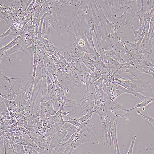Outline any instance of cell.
Segmentation results:
<instances>
[{"mask_svg": "<svg viewBox=\"0 0 154 154\" xmlns=\"http://www.w3.org/2000/svg\"><path fill=\"white\" fill-rule=\"evenodd\" d=\"M93 6L96 9L95 13L93 9V6L91 5L92 12L94 17L95 27H97L99 23L103 25H106L107 23L109 21L103 13L101 5L99 4H97L96 1H92Z\"/></svg>", "mask_w": 154, "mask_h": 154, "instance_id": "obj_9", "label": "cell"}, {"mask_svg": "<svg viewBox=\"0 0 154 154\" xmlns=\"http://www.w3.org/2000/svg\"><path fill=\"white\" fill-rule=\"evenodd\" d=\"M109 57L119 62L123 60L120 55V51H114L113 50H109Z\"/></svg>", "mask_w": 154, "mask_h": 154, "instance_id": "obj_29", "label": "cell"}, {"mask_svg": "<svg viewBox=\"0 0 154 154\" xmlns=\"http://www.w3.org/2000/svg\"><path fill=\"white\" fill-rule=\"evenodd\" d=\"M36 50V47L34 45H32V46L29 47L27 49V50L30 54L32 60H34V54Z\"/></svg>", "mask_w": 154, "mask_h": 154, "instance_id": "obj_46", "label": "cell"}, {"mask_svg": "<svg viewBox=\"0 0 154 154\" xmlns=\"http://www.w3.org/2000/svg\"><path fill=\"white\" fill-rule=\"evenodd\" d=\"M154 1H153V3L151 5L150 7H148L147 10L150 11L152 9L154 8Z\"/></svg>", "mask_w": 154, "mask_h": 154, "instance_id": "obj_54", "label": "cell"}, {"mask_svg": "<svg viewBox=\"0 0 154 154\" xmlns=\"http://www.w3.org/2000/svg\"><path fill=\"white\" fill-rule=\"evenodd\" d=\"M43 77L41 67L40 65L37 64L34 82V87L37 86L38 83L40 81L41 79L43 78Z\"/></svg>", "mask_w": 154, "mask_h": 154, "instance_id": "obj_22", "label": "cell"}, {"mask_svg": "<svg viewBox=\"0 0 154 154\" xmlns=\"http://www.w3.org/2000/svg\"><path fill=\"white\" fill-rule=\"evenodd\" d=\"M86 16L89 29L91 31H93L95 29V24L94 17L90 3L88 5L86 12Z\"/></svg>", "mask_w": 154, "mask_h": 154, "instance_id": "obj_15", "label": "cell"}, {"mask_svg": "<svg viewBox=\"0 0 154 154\" xmlns=\"http://www.w3.org/2000/svg\"><path fill=\"white\" fill-rule=\"evenodd\" d=\"M106 106L108 108L118 119L129 116L131 113L134 112V110L125 112V110L127 109L119 104L115 100L113 101H111Z\"/></svg>", "mask_w": 154, "mask_h": 154, "instance_id": "obj_10", "label": "cell"}, {"mask_svg": "<svg viewBox=\"0 0 154 154\" xmlns=\"http://www.w3.org/2000/svg\"><path fill=\"white\" fill-rule=\"evenodd\" d=\"M128 66V68L125 69V72L131 74L134 78H137V76L141 74L142 73L150 74L149 72L143 69L139 65L135 64L132 62Z\"/></svg>", "mask_w": 154, "mask_h": 154, "instance_id": "obj_13", "label": "cell"}, {"mask_svg": "<svg viewBox=\"0 0 154 154\" xmlns=\"http://www.w3.org/2000/svg\"><path fill=\"white\" fill-rule=\"evenodd\" d=\"M12 6V8L15 9V1H8Z\"/></svg>", "mask_w": 154, "mask_h": 154, "instance_id": "obj_53", "label": "cell"}, {"mask_svg": "<svg viewBox=\"0 0 154 154\" xmlns=\"http://www.w3.org/2000/svg\"><path fill=\"white\" fill-rule=\"evenodd\" d=\"M27 26V30H28V32L29 34V36H31L35 30V26L34 25L31 26H29L28 25Z\"/></svg>", "mask_w": 154, "mask_h": 154, "instance_id": "obj_49", "label": "cell"}, {"mask_svg": "<svg viewBox=\"0 0 154 154\" xmlns=\"http://www.w3.org/2000/svg\"><path fill=\"white\" fill-rule=\"evenodd\" d=\"M103 10L107 13L110 20L112 22L116 16H121V10L116 0H107L102 6Z\"/></svg>", "mask_w": 154, "mask_h": 154, "instance_id": "obj_7", "label": "cell"}, {"mask_svg": "<svg viewBox=\"0 0 154 154\" xmlns=\"http://www.w3.org/2000/svg\"><path fill=\"white\" fill-rule=\"evenodd\" d=\"M92 116L90 113L87 114L79 118L74 119L81 124L85 123L89 119L90 116Z\"/></svg>", "mask_w": 154, "mask_h": 154, "instance_id": "obj_37", "label": "cell"}, {"mask_svg": "<svg viewBox=\"0 0 154 154\" xmlns=\"http://www.w3.org/2000/svg\"><path fill=\"white\" fill-rule=\"evenodd\" d=\"M84 33L90 45L94 50H96V49L94 45V41H93V40L92 36L91 30L89 29V28L88 29L84 31Z\"/></svg>", "mask_w": 154, "mask_h": 154, "instance_id": "obj_28", "label": "cell"}, {"mask_svg": "<svg viewBox=\"0 0 154 154\" xmlns=\"http://www.w3.org/2000/svg\"><path fill=\"white\" fill-rule=\"evenodd\" d=\"M22 49L21 46L19 44H18L12 48L5 52L0 53L1 55V59H4L7 57H9L10 55L13 53L19 51H21Z\"/></svg>", "mask_w": 154, "mask_h": 154, "instance_id": "obj_16", "label": "cell"}, {"mask_svg": "<svg viewBox=\"0 0 154 154\" xmlns=\"http://www.w3.org/2000/svg\"><path fill=\"white\" fill-rule=\"evenodd\" d=\"M93 72L92 71L88 74L86 75V79L85 80H83V82L84 84H85L86 86V90H88L89 85L90 84V82L92 79V74Z\"/></svg>", "mask_w": 154, "mask_h": 154, "instance_id": "obj_36", "label": "cell"}, {"mask_svg": "<svg viewBox=\"0 0 154 154\" xmlns=\"http://www.w3.org/2000/svg\"><path fill=\"white\" fill-rule=\"evenodd\" d=\"M17 30H16L15 27L14 25H11L9 30L6 32L4 33L2 35L0 36L1 39L3 38L6 37V38H8L11 36H18L19 33H18Z\"/></svg>", "mask_w": 154, "mask_h": 154, "instance_id": "obj_20", "label": "cell"}, {"mask_svg": "<svg viewBox=\"0 0 154 154\" xmlns=\"http://www.w3.org/2000/svg\"><path fill=\"white\" fill-rule=\"evenodd\" d=\"M78 128L71 125L67 130V134L65 138L61 142V145L67 142L72 135L78 130Z\"/></svg>", "mask_w": 154, "mask_h": 154, "instance_id": "obj_19", "label": "cell"}, {"mask_svg": "<svg viewBox=\"0 0 154 154\" xmlns=\"http://www.w3.org/2000/svg\"><path fill=\"white\" fill-rule=\"evenodd\" d=\"M119 119L114 120L109 119L108 122V130L111 137V140L113 146H114L115 152L117 154H120L118 145L117 127L118 121Z\"/></svg>", "mask_w": 154, "mask_h": 154, "instance_id": "obj_12", "label": "cell"}, {"mask_svg": "<svg viewBox=\"0 0 154 154\" xmlns=\"http://www.w3.org/2000/svg\"><path fill=\"white\" fill-rule=\"evenodd\" d=\"M145 27L144 24H143L142 26H140L139 29L136 31H135L134 29L132 30V32L134 34L135 36V43L138 42L140 39L141 33L143 29Z\"/></svg>", "mask_w": 154, "mask_h": 154, "instance_id": "obj_33", "label": "cell"}, {"mask_svg": "<svg viewBox=\"0 0 154 154\" xmlns=\"http://www.w3.org/2000/svg\"><path fill=\"white\" fill-rule=\"evenodd\" d=\"M62 109L60 108L55 115L52 116L51 118H49V121L52 125L58 123H64L62 114Z\"/></svg>", "mask_w": 154, "mask_h": 154, "instance_id": "obj_18", "label": "cell"}, {"mask_svg": "<svg viewBox=\"0 0 154 154\" xmlns=\"http://www.w3.org/2000/svg\"><path fill=\"white\" fill-rule=\"evenodd\" d=\"M122 15L120 16V17L116 16V17L114 19L112 23L114 24L116 27L120 29V27L122 25Z\"/></svg>", "mask_w": 154, "mask_h": 154, "instance_id": "obj_34", "label": "cell"}, {"mask_svg": "<svg viewBox=\"0 0 154 154\" xmlns=\"http://www.w3.org/2000/svg\"><path fill=\"white\" fill-rule=\"evenodd\" d=\"M21 38V36H18L7 46L1 48L0 49V53L6 51L18 44V43L19 39Z\"/></svg>", "mask_w": 154, "mask_h": 154, "instance_id": "obj_26", "label": "cell"}, {"mask_svg": "<svg viewBox=\"0 0 154 154\" xmlns=\"http://www.w3.org/2000/svg\"><path fill=\"white\" fill-rule=\"evenodd\" d=\"M0 18H1V20H3L6 22L9 26H10L13 19L12 15L6 12L1 10L0 11Z\"/></svg>", "mask_w": 154, "mask_h": 154, "instance_id": "obj_27", "label": "cell"}, {"mask_svg": "<svg viewBox=\"0 0 154 154\" xmlns=\"http://www.w3.org/2000/svg\"><path fill=\"white\" fill-rule=\"evenodd\" d=\"M146 34V31L145 27H144V29H143V30L142 31V32L141 33V37L140 38V39L139 40V41L140 42H141V41H142L143 38H144Z\"/></svg>", "mask_w": 154, "mask_h": 154, "instance_id": "obj_51", "label": "cell"}, {"mask_svg": "<svg viewBox=\"0 0 154 154\" xmlns=\"http://www.w3.org/2000/svg\"><path fill=\"white\" fill-rule=\"evenodd\" d=\"M14 136L15 137H20L18 131H15L13 132Z\"/></svg>", "mask_w": 154, "mask_h": 154, "instance_id": "obj_55", "label": "cell"}, {"mask_svg": "<svg viewBox=\"0 0 154 154\" xmlns=\"http://www.w3.org/2000/svg\"><path fill=\"white\" fill-rule=\"evenodd\" d=\"M103 78H100L95 82L94 83L100 88L102 89L103 87Z\"/></svg>", "mask_w": 154, "mask_h": 154, "instance_id": "obj_48", "label": "cell"}, {"mask_svg": "<svg viewBox=\"0 0 154 154\" xmlns=\"http://www.w3.org/2000/svg\"><path fill=\"white\" fill-rule=\"evenodd\" d=\"M154 101V98L147 97L145 100L141 101V103L137 104L135 107L130 109H126L125 110V112H127L132 111V110H135L137 108H141L142 109L143 111H144L145 109V107Z\"/></svg>", "mask_w": 154, "mask_h": 154, "instance_id": "obj_17", "label": "cell"}, {"mask_svg": "<svg viewBox=\"0 0 154 154\" xmlns=\"http://www.w3.org/2000/svg\"><path fill=\"white\" fill-rule=\"evenodd\" d=\"M100 52V56L102 59L108 60L109 58V50H102Z\"/></svg>", "mask_w": 154, "mask_h": 154, "instance_id": "obj_40", "label": "cell"}, {"mask_svg": "<svg viewBox=\"0 0 154 154\" xmlns=\"http://www.w3.org/2000/svg\"><path fill=\"white\" fill-rule=\"evenodd\" d=\"M1 70H4L7 67L12 65V63L11 62L10 57H7L4 59H1Z\"/></svg>", "mask_w": 154, "mask_h": 154, "instance_id": "obj_31", "label": "cell"}, {"mask_svg": "<svg viewBox=\"0 0 154 154\" xmlns=\"http://www.w3.org/2000/svg\"><path fill=\"white\" fill-rule=\"evenodd\" d=\"M136 112L137 113L140 115L143 118L150 122L154 126V120L151 118L148 114L145 115L141 113L139 110L136 109Z\"/></svg>", "mask_w": 154, "mask_h": 154, "instance_id": "obj_39", "label": "cell"}, {"mask_svg": "<svg viewBox=\"0 0 154 154\" xmlns=\"http://www.w3.org/2000/svg\"><path fill=\"white\" fill-rule=\"evenodd\" d=\"M21 77L18 78H7L11 85L13 90L14 101L21 98V93L23 90V81Z\"/></svg>", "mask_w": 154, "mask_h": 154, "instance_id": "obj_11", "label": "cell"}, {"mask_svg": "<svg viewBox=\"0 0 154 154\" xmlns=\"http://www.w3.org/2000/svg\"><path fill=\"white\" fill-rule=\"evenodd\" d=\"M71 27V26L70 25L67 27V32L69 34L68 45L74 53L77 46V40L75 34L71 32L70 30Z\"/></svg>", "mask_w": 154, "mask_h": 154, "instance_id": "obj_14", "label": "cell"}, {"mask_svg": "<svg viewBox=\"0 0 154 154\" xmlns=\"http://www.w3.org/2000/svg\"><path fill=\"white\" fill-rule=\"evenodd\" d=\"M45 19L44 20L43 23L42 35L43 38H44L45 39H46V38H47V31L45 24Z\"/></svg>", "mask_w": 154, "mask_h": 154, "instance_id": "obj_45", "label": "cell"}, {"mask_svg": "<svg viewBox=\"0 0 154 154\" xmlns=\"http://www.w3.org/2000/svg\"><path fill=\"white\" fill-rule=\"evenodd\" d=\"M10 111L14 112L17 108V103L15 101L8 100Z\"/></svg>", "mask_w": 154, "mask_h": 154, "instance_id": "obj_43", "label": "cell"}, {"mask_svg": "<svg viewBox=\"0 0 154 154\" xmlns=\"http://www.w3.org/2000/svg\"><path fill=\"white\" fill-rule=\"evenodd\" d=\"M126 43H127L130 45V49L131 51H137L138 52L139 47L141 44V42L138 41L136 43L130 42L126 38H125Z\"/></svg>", "mask_w": 154, "mask_h": 154, "instance_id": "obj_32", "label": "cell"}, {"mask_svg": "<svg viewBox=\"0 0 154 154\" xmlns=\"http://www.w3.org/2000/svg\"><path fill=\"white\" fill-rule=\"evenodd\" d=\"M103 92L111 98L112 101L115 100L118 97L124 93L131 94L130 92L123 86L118 84H111L109 86L103 85Z\"/></svg>", "mask_w": 154, "mask_h": 154, "instance_id": "obj_8", "label": "cell"}, {"mask_svg": "<svg viewBox=\"0 0 154 154\" xmlns=\"http://www.w3.org/2000/svg\"><path fill=\"white\" fill-rule=\"evenodd\" d=\"M95 29L92 31L95 35L99 51L102 50H111L108 45V41L111 43L112 48L113 47L106 25L99 24L95 27Z\"/></svg>", "mask_w": 154, "mask_h": 154, "instance_id": "obj_4", "label": "cell"}, {"mask_svg": "<svg viewBox=\"0 0 154 154\" xmlns=\"http://www.w3.org/2000/svg\"><path fill=\"white\" fill-rule=\"evenodd\" d=\"M36 1H32V3L30 4L28 8H27V12L26 13V15H28L29 13L31 11L32 9L33 8V6H34V4H35L34 3H35Z\"/></svg>", "mask_w": 154, "mask_h": 154, "instance_id": "obj_50", "label": "cell"}, {"mask_svg": "<svg viewBox=\"0 0 154 154\" xmlns=\"http://www.w3.org/2000/svg\"><path fill=\"white\" fill-rule=\"evenodd\" d=\"M0 101H1V115L0 116L4 118L5 119H6L7 115L9 112V110L3 101L1 97H0Z\"/></svg>", "mask_w": 154, "mask_h": 154, "instance_id": "obj_25", "label": "cell"}, {"mask_svg": "<svg viewBox=\"0 0 154 154\" xmlns=\"http://www.w3.org/2000/svg\"><path fill=\"white\" fill-rule=\"evenodd\" d=\"M150 145L152 147L151 148H148V149H147L146 150H150L151 151H153L154 152V144H151V143H150Z\"/></svg>", "mask_w": 154, "mask_h": 154, "instance_id": "obj_56", "label": "cell"}, {"mask_svg": "<svg viewBox=\"0 0 154 154\" xmlns=\"http://www.w3.org/2000/svg\"><path fill=\"white\" fill-rule=\"evenodd\" d=\"M108 61L109 63L115 66L117 70L115 73L117 72V71L118 70L120 69V68H121V66L119 62L116 61V60H115L109 57L108 59Z\"/></svg>", "mask_w": 154, "mask_h": 154, "instance_id": "obj_41", "label": "cell"}, {"mask_svg": "<svg viewBox=\"0 0 154 154\" xmlns=\"http://www.w3.org/2000/svg\"><path fill=\"white\" fill-rule=\"evenodd\" d=\"M118 1L119 2V6L120 9L121 10L122 8V5L123 3L125 1H120V0H119Z\"/></svg>", "mask_w": 154, "mask_h": 154, "instance_id": "obj_57", "label": "cell"}, {"mask_svg": "<svg viewBox=\"0 0 154 154\" xmlns=\"http://www.w3.org/2000/svg\"><path fill=\"white\" fill-rule=\"evenodd\" d=\"M4 146L5 148V154H15L13 150L8 137H4Z\"/></svg>", "mask_w": 154, "mask_h": 154, "instance_id": "obj_23", "label": "cell"}, {"mask_svg": "<svg viewBox=\"0 0 154 154\" xmlns=\"http://www.w3.org/2000/svg\"><path fill=\"white\" fill-rule=\"evenodd\" d=\"M88 90H86L83 98L78 101L68 100L67 102L73 104L70 111L67 116L73 119L79 118L83 116L90 113V108L87 96L85 97Z\"/></svg>", "mask_w": 154, "mask_h": 154, "instance_id": "obj_3", "label": "cell"}, {"mask_svg": "<svg viewBox=\"0 0 154 154\" xmlns=\"http://www.w3.org/2000/svg\"><path fill=\"white\" fill-rule=\"evenodd\" d=\"M78 131L79 136L77 141L79 145L89 141H95L98 144H99L96 131L85 124L82 128H78Z\"/></svg>", "mask_w": 154, "mask_h": 154, "instance_id": "obj_5", "label": "cell"}, {"mask_svg": "<svg viewBox=\"0 0 154 154\" xmlns=\"http://www.w3.org/2000/svg\"><path fill=\"white\" fill-rule=\"evenodd\" d=\"M144 1L143 0L140 1L141 4V8L140 10H138L136 12L135 16L136 18L139 19L140 22V26L144 24V6L143 5Z\"/></svg>", "mask_w": 154, "mask_h": 154, "instance_id": "obj_24", "label": "cell"}, {"mask_svg": "<svg viewBox=\"0 0 154 154\" xmlns=\"http://www.w3.org/2000/svg\"><path fill=\"white\" fill-rule=\"evenodd\" d=\"M81 67L82 71L84 75H87L88 74L90 73L92 71L82 62L80 59Z\"/></svg>", "mask_w": 154, "mask_h": 154, "instance_id": "obj_38", "label": "cell"}, {"mask_svg": "<svg viewBox=\"0 0 154 154\" xmlns=\"http://www.w3.org/2000/svg\"><path fill=\"white\" fill-rule=\"evenodd\" d=\"M69 120L68 121H64V123H68L73 125L76 126V127L79 128L81 124L76 121V120H74L72 118H70L69 117Z\"/></svg>", "mask_w": 154, "mask_h": 154, "instance_id": "obj_42", "label": "cell"}, {"mask_svg": "<svg viewBox=\"0 0 154 154\" xmlns=\"http://www.w3.org/2000/svg\"><path fill=\"white\" fill-rule=\"evenodd\" d=\"M115 83L122 86L127 89L131 94L139 98L141 101L147 97H154L152 85L150 81L139 79L137 78H132L131 80H118Z\"/></svg>", "mask_w": 154, "mask_h": 154, "instance_id": "obj_2", "label": "cell"}, {"mask_svg": "<svg viewBox=\"0 0 154 154\" xmlns=\"http://www.w3.org/2000/svg\"><path fill=\"white\" fill-rule=\"evenodd\" d=\"M0 77L1 96L8 100L14 101L11 85L7 78V76L3 74L1 70Z\"/></svg>", "mask_w": 154, "mask_h": 154, "instance_id": "obj_6", "label": "cell"}, {"mask_svg": "<svg viewBox=\"0 0 154 154\" xmlns=\"http://www.w3.org/2000/svg\"><path fill=\"white\" fill-rule=\"evenodd\" d=\"M28 1V4H27V5L26 7V8H27V7L28 8L30 4L32 3L31 2H32V1Z\"/></svg>", "mask_w": 154, "mask_h": 154, "instance_id": "obj_58", "label": "cell"}, {"mask_svg": "<svg viewBox=\"0 0 154 154\" xmlns=\"http://www.w3.org/2000/svg\"><path fill=\"white\" fill-rule=\"evenodd\" d=\"M20 154H25V150L24 149V146L23 145H20Z\"/></svg>", "mask_w": 154, "mask_h": 154, "instance_id": "obj_52", "label": "cell"}, {"mask_svg": "<svg viewBox=\"0 0 154 154\" xmlns=\"http://www.w3.org/2000/svg\"><path fill=\"white\" fill-rule=\"evenodd\" d=\"M88 99L90 108V114L92 115V111L97 102V98L94 92L91 93V94L87 96Z\"/></svg>", "mask_w": 154, "mask_h": 154, "instance_id": "obj_21", "label": "cell"}, {"mask_svg": "<svg viewBox=\"0 0 154 154\" xmlns=\"http://www.w3.org/2000/svg\"><path fill=\"white\" fill-rule=\"evenodd\" d=\"M0 141H1L0 142V144H1V145H0V154H5V151L4 139L0 140Z\"/></svg>", "mask_w": 154, "mask_h": 154, "instance_id": "obj_47", "label": "cell"}, {"mask_svg": "<svg viewBox=\"0 0 154 154\" xmlns=\"http://www.w3.org/2000/svg\"><path fill=\"white\" fill-rule=\"evenodd\" d=\"M47 69L49 72L52 75L55 76L56 75L57 71L55 66L54 64L51 62H49L47 65Z\"/></svg>", "mask_w": 154, "mask_h": 154, "instance_id": "obj_35", "label": "cell"}, {"mask_svg": "<svg viewBox=\"0 0 154 154\" xmlns=\"http://www.w3.org/2000/svg\"><path fill=\"white\" fill-rule=\"evenodd\" d=\"M81 1H53L50 11L55 18L58 28L64 25L67 28L68 24L78 15Z\"/></svg>", "mask_w": 154, "mask_h": 154, "instance_id": "obj_1", "label": "cell"}, {"mask_svg": "<svg viewBox=\"0 0 154 154\" xmlns=\"http://www.w3.org/2000/svg\"><path fill=\"white\" fill-rule=\"evenodd\" d=\"M1 10L2 11L7 13L10 15L15 16L16 15V11L12 8L8 7L5 5H1Z\"/></svg>", "mask_w": 154, "mask_h": 154, "instance_id": "obj_30", "label": "cell"}, {"mask_svg": "<svg viewBox=\"0 0 154 154\" xmlns=\"http://www.w3.org/2000/svg\"><path fill=\"white\" fill-rule=\"evenodd\" d=\"M136 136H132L131 138L132 139L131 144L129 148V151L128 153V154H132L133 150L134 148V145L135 141L136 140Z\"/></svg>", "mask_w": 154, "mask_h": 154, "instance_id": "obj_44", "label": "cell"}]
</instances>
